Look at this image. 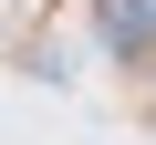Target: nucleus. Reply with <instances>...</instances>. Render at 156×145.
I'll return each mask as SVG.
<instances>
[{
    "instance_id": "nucleus-1",
    "label": "nucleus",
    "mask_w": 156,
    "mask_h": 145,
    "mask_svg": "<svg viewBox=\"0 0 156 145\" xmlns=\"http://www.w3.org/2000/svg\"><path fill=\"white\" fill-rule=\"evenodd\" d=\"M94 21H104V42H146V31H156V21L135 11V0H104V11H94Z\"/></svg>"
},
{
    "instance_id": "nucleus-2",
    "label": "nucleus",
    "mask_w": 156,
    "mask_h": 145,
    "mask_svg": "<svg viewBox=\"0 0 156 145\" xmlns=\"http://www.w3.org/2000/svg\"><path fill=\"white\" fill-rule=\"evenodd\" d=\"M135 11H146V21H156V0H135Z\"/></svg>"
}]
</instances>
